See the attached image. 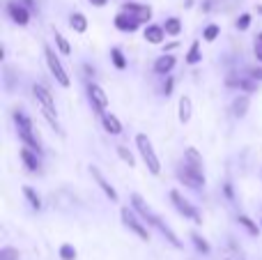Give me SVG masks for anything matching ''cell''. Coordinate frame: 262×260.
<instances>
[{
    "label": "cell",
    "mask_w": 262,
    "mask_h": 260,
    "mask_svg": "<svg viewBox=\"0 0 262 260\" xmlns=\"http://www.w3.org/2000/svg\"><path fill=\"white\" fill-rule=\"evenodd\" d=\"M124 14H129V16H134L138 23H147L149 18H152V7L149 5H136V3H124L122 7Z\"/></svg>",
    "instance_id": "30bf717a"
},
{
    "label": "cell",
    "mask_w": 262,
    "mask_h": 260,
    "mask_svg": "<svg viewBox=\"0 0 262 260\" xmlns=\"http://www.w3.org/2000/svg\"><path fill=\"white\" fill-rule=\"evenodd\" d=\"M23 196H26V201L30 203L32 210H41V198L32 187H23Z\"/></svg>",
    "instance_id": "cb8c5ba5"
},
{
    "label": "cell",
    "mask_w": 262,
    "mask_h": 260,
    "mask_svg": "<svg viewBox=\"0 0 262 260\" xmlns=\"http://www.w3.org/2000/svg\"><path fill=\"white\" fill-rule=\"evenodd\" d=\"M101 122H104V129L111 134V136H120V134H122V122H120L118 115L104 113L101 115Z\"/></svg>",
    "instance_id": "9a60e30c"
},
{
    "label": "cell",
    "mask_w": 262,
    "mask_h": 260,
    "mask_svg": "<svg viewBox=\"0 0 262 260\" xmlns=\"http://www.w3.org/2000/svg\"><path fill=\"white\" fill-rule=\"evenodd\" d=\"M251 78H253V81H262V67L251 69Z\"/></svg>",
    "instance_id": "d590c367"
},
{
    "label": "cell",
    "mask_w": 262,
    "mask_h": 260,
    "mask_svg": "<svg viewBox=\"0 0 262 260\" xmlns=\"http://www.w3.org/2000/svg\"><path fill=\"white\" fill-rule=\"evenodd\" d=\"M44 60H46V67H49V72L53 74V78H55V83H58V85H62V88H69V85H72L67 69L62 67V62H60L58 53H55L51 46H44Z\"/></svg>",
    "instance_id": "277c9868"
},
{
    "label": "cell",
    "mask_w": 262,
    "mask_h": 260,
    "mask_svg": "<svg viewBox=\"0 0 262 260\" xmlns=\"http://www.w3.org/2000/svg\"><path fill=\"white\" fill-rule=\"evenodd\" d=\"M163 30H166V35H170V37H177L182 32V21L180 18H166V23H163Z\"/></svg>",
    "instance_id": "d4e9b609"
},
{
    "label": "cell",
    "mask_w": 262,
    "mask_h": 260,
    "mask_svg": "<svg viewBox=\"0 0 262 260\" xmlns=\"http://www.w3.org/2000/svg\"><path fill=\"white\" fill-rule=\"evenodd\" d=\"M136 147H138V152H140V157H143L149 173L152 175L161 173V161H159V155H157V150H154L147 134H136Z\"/></svg>",
    "instance_id": "3957f363"
},
{
    "label": "cell",
    "mask_w": 262,
    "mask_h": 260,
    "mask_svg": "<svg viewBox=\"0 0 262 260\" xmlns=\"http://www.w3.org/2000/svg\"><path fill=\"white\" fill-rule=\"evenodd\" d=\"M76 247L74 244H62L60 247V260H76Z\"/></svg>",
    "instance_id": "4dcf8cb0"
},
{
    "label": "cell",
    "mask_w": 262,
    "mask_h": 260,
    "mask_svg": "<svg viewBox=\"0 0 262 260\" xmlns=\"http://www.w3.org/2000/svg\"><path fill=\"white\" fill-rule=\"evenodd\" d=\"M170 201H172V205L177 207V212H180V214L184 216V219H191L193 224H198V226L203 224V216H200L198 207L191 205V203L186 201V198L182 196L180 191H177V189H172V191H170Z\"/></svg>",
    "instance_id": "52a82bcc"
},
{
    "label": "cell",
    "mask_w": 262,
    "mask_h": 260,
    "mask_svg": "<svg viewBox=\"0 0 262 260\" xmlns=\"http://www.w3.org/2000/svg\"><path fill=\"white\" fill-rule=\"evenodd\" d=\"M177 178H180L189 189H195V191H203L205 182H207L203 168H195V166H189V164H182L180 168H177Z\"/></svg>",
    "instance_id": "5b68a950"
},
{
    "label": "cell",
    "mask_w": 262,
    "mask_h": 260,
    "mask_svg": "<svg viewBox=\"0 0 262 260\" xmlns=\"http://www.w3.org/2000/svg\"><path fill=\"white\" fill-rule=\"evenodd\" d=\"M90 3H92V5H95V7H104V5H106V3H108V0H90Z\"/></svg>",
    "instance_id": "f35d334b"
},
{
    "label": "cell",
    "mask_w": 262,
    "mask_h": 260,
    "mask_svg": "<svg viewBox=\"0 0 262 260\" xmlns=\"http://www.w3.org/2000/svg\"><path fill=\"white\" fill-rule=\"evenodd\" d=\"M90 175L97 180L99 189L106 193V198H108L111 203H118V201H120V196H118V191H115V187H113V184H108V180L104 178V173H101V170L97 168V166H90Z\"/></svg>",
    "instance_id": "9c48e42d"
},
{
    "label": "cell",
    "mask_w": 262,
    "mask_h": 260,
    "mask_svg": "<svg viewBox=\"0 0 262 260\" xmlns=\"http://www.w3.org/2000/svg\"><path fill=\"white\" fill-rule=\"evenodd\" d=\"M226 260H230V258H226Z\"/></svg>",
    "instance_id": "7bdbcfd3"
},
{
    "label": "cell",
    "mask_w": 262,
    "mask_h": 260,
    "mask_svg": "<svg viewBox=\"0 0 262 260\" xmlns=\"http://www.w3.org/2000/svg\"><path fill=\"white\" fill-rule=\"evenodd\" d=\"M191 240H193L195 249H198L200 253H209V244H207V240H205L200 233H191Z\"/></svg>",
    "instance_id": "f546056e"
},
{
    "label": "cell",
    "mask_w": 262,
    "mask_h": 260,
    "mask_svg": "<svg viewBox=\"0 0 262 260\" xmlns=\"http://www.w3.org/2000/svg\"><path fill=\"white\" fill-rule=\"evenodd\" d=\"M184 164L195 166V168H203V155H200L195 147H186L184 150Z\"/></svg>",
    "instance_id": "603a6c76"
},
{
    "label": "cell",
    "mask_w": 262,
    "mask_h": 260,
    "mask_svg": "<svg viewBox=\"0 0 262 260\" xmlns=\"http://www.w3.org/2000/svg\"><path fill=\"white\" fill-rule=\"evenodd\" d=\"M172 49H177V41H172V44L166 46V53H168V51H172Z\"/></svg>",
    "instance_id": "60d3db41"
},
{
    "label": "cell",
    "mask_w": 262,
    "mask_h": 260,
    "mask_svg": "<svg viewBox=\"0 0 262 260\" xmlns=\"http://www.w3.org/2000/svg\"><path fill=\"white\" fill-rule=\"evenodd\" d=\"M260 228H262V219H260Z\"/></svg>",
    "instance_id": "b9f144b4"
},
{
    "label": "cell",
    "mask_w": 262,
    "mask_h": 260,
    "mask_svg": "<svg viewBox=\"0 0 262 260\" xmlns=\"http://www.w3.org/2000/svg\"><path fill=\"white\" fill-rule=\"evenodd\" d=\"M12 118H14V124H16V134H18V138H21V143L28 147V150H32V152H37V155H41V141H39V136H37V132H35V124H32V120L28 118L23 111H14L12 113Z\"/></svg>",
    "instance_id": "7a4b0ae2"
},
{
    "label": "cell",
    "mask_w": 262,
    "mask_h": 260,
    "mask_svg": "<svg viewBox=\"0 0 262 260\" xmlns=\"http://www.w3.org/2000/svg\"><path fill=\"white\" fill-rule=\"evenodd\" d=\"M175 55H170V53H163V55H159L157 58V62H154V72L157 74H163V76H166V74H170L172 72V67H175Z\"/></svg>",
    "instance_id": "5bb4252c"
},
{
    "label": "cell",
    "mask_w": 262,
    "mask_h": 260,
    "mask_svg": "<svg viewBox=\"0 0 262 260\" xmlns=\"http://www.w3.org/2000/svg\"><path fill=\"white\" fill-rule=\"evenodd\" d=\"M143 35L149 44H161L163 37H166V30H163V26H152V23H149V26L145 28Z\"/></svg>",
    "instance_id": "e0dca14e"
},
{
    "label": "cell",
    "mask_w": 262,
    "mask_h": 260,
    "mask_svg": "<svg viewBox=\"0 0 262 260\" xmlns=\"http://www.w3.org/2000/svg\"><path fill=\"white\" fill-rule=\"evenodd\" d=\"M69 26H72V30L74 32H85L88 30V18H85V14H81V12H74L72 16H69Z\"/></svg>",
    "instance_id": "7402d4cb"
},
{
    "label": "cell",
    "mask_w": 262,
    "mask_h": 260,
    "mask_svg": "<svg viewBox=\"0 0 262 260\" xmlns=\"http://www.w3.org/2000/svg\"><path fill=\"white\" fill-rule=\"evenodd\" d=\"M53 37H55V46H58V51H60V53H62V55H69V53H72V46H69L67 37H64L62 32L53 30Z\"/></svg>",
    "instance_id": "4316f807"
},
{
    "label": "cell",
    "mask_w": 262,
    "mask_h": 260,
    "mask_svg": "<svg viewBox=\"0 0 262 260\" xmlns=\"http://www.w3.org/2000/svg\"><path fill=\"white\" fill-rule=\"evenodd\" d=\"M177 109H180V113H177V118H180V122H189L191 120V113H193V104H191V97L189 95H182L180 97V104H177Z\"/></svg>",
    "instance_id": "2e32d148"
},
{
    "label": "cell",
    "mask_w": 262,
    "mask_h": 260,
    "mask_svg": "<svg viewBox=\"0 0 262 260\" xmlns=\"http://www.w3.org/2000/svg\"><path fill=\"white\" fill-rule=\"evenodd\" d=\"M219 32H221V28L216 26V23H209L207 28H205V32H203V37H205V41H214L219 37Z\"/></svg>",
    "instance_id": "1f68e13d"
},
{
    "label": "cell",
    "mask_w": 262,
    "mask_h": 260,
    "mask_svg": "<svg viewBox=\"0 0 262 260\" xmlns=\"http://www.w3.org/2000/svg\"><path fill=\"white\" fill-rule=\"evenodd\" d=\"M32 95H35V99H37V106H44V109L55 111L53 92H51L44 83H35V85H32Z\"/></svg>",
    "instance_id": "8fae6325"
},
{
    "label": "cell",
    "mask_w": 262,
    "mask_h": 260,
    "mask_svg": "<svg viewBox=\"0 0 262 260\" xmlns=\"http://www.w3.org/2000/svg\"><path fill=\"white\" fill-rule=\"evenodd\" d=\"M131 210H134L136 214H138L147 226L157 228L159 233L166 237V242H170L175 249H182V247H184V244H182V240L175 235V230H172L170 226H168L159 214H154V210L147 205V203H145V198L140 196V193H131Z\"/></svg>",
    "instance_id": "6da1fadb"
},
{
    "label": "cell",
    "mask_w": 262,
    "mask_h": 260,
    "mask_svg": "<svg viewBox=\"0 0 262 260\" xmlns=\"http://www.w3.org/2000/svg\"><path fill=\"white\" fill-rule=\"evenodd\" d=\"M83 69H85V72H88V76H92V74H95V69H92L90 64H83Z\"/></svg>",
    "instance_id": "ab89813d"
},
{
    "label": "cell",
    "mask_w": 262,
    "mask_h": 260,
    "mask_svg": "<svg viewBox=\"0 0 262 260\" xmlns=\"http://www.w3.org/2000/svg\"><path fill=\"white\" fill-rule=\"evenodd\" d=\"M138 26H140V23L136 21L134 16L124 14V12H120L118 16H115V28H118V30H122V32H136V30H138Z\"/></svg>",
    "instance_id": "4fadbf2b"
},
{
    "label": "cell",
    "mask_w": 262,
    "mask_h": 260,
    "mask_svg": "<svg viewBox=\"0 0 262 260\" xmlns=\"http://www.w3.org/2000/svg\"><path fill=\"white\" fill-rule=\"evenodd\" d=\"M172 85H175V81H172V76L166 78V83H163V95H172Z\"/></svg>",
    "instance_id": "e575fe53"
},
{
    "label": "cell",
    "mask_w": 262,
    "mask_h": 260,
    "mask_svg": "<svg viewBox=\"0 0 262 260\" xmlns=\"http://www.w3.org/2000/svg\"><path fill=\"white\" fill-rule=\"evenodd\" d=\"M255 58L262 62V41H255Z\"/></svg>",
    "instance_id": "8d00e7d4"
},
{
    "label": "cell",
    "mask_w": 262,
    "mask_h": 260,
    "mask_svg": "<svg viewBox=\"0 0 262 260\" xmlns=\"http://www.w3.org/2000/svg\"><path fill=\"white\" fill-rule=\"evenodd\" d=\"M18 251L14 247H3L0 249V260H18Z\"/></svg>",
    "instance_id": "d6a6232c"
},
{
    "label": "cell",
    "mask_w": 262,
    "mask_h": 260,
    "mask_svg": "<svg viewBox=\"0 0 262 260\" xmlns=\"http://www.w3.org/2000/svg\"><path fill=\"white\" fill-rule=\"evenodd\" d=\"M249 106H251L249 95L235 97V101H232V115H235V118H244V115L249 113Z\"/></svg>",
    "instance_id": "ac0fdd59"
},
{
    "label": "cell",
    "mask_w": 262,
    "mask_h": 260,
    "mask_svg": "<svg viewBox=\"0 0 262 260\" xmlns=\"http://www.w3.org/2000/svg\"><path fill=\"white\" fill-rule=\"evenodd\" d=\"M120 216H122V224L127 226V228L136 235V237L143 240V242H149V230H147V226H145V221H140V216L136 214L134 210H129V207H122Z\"/></svg>",
    "instance_id": "8992f818"
},
{
    "label": "cell",
    "mask_w": 262,
    "mask_h": 260,
    "mask_svg": "<svg viewBox=\"0 0 262 260\" xmlns=\"http://www.w3.org/2000/svg\"><path fill=\"white\" fill-rule=\"evenodd\" d=\"M127 3H129V0H127Z\"/></svg>",
    "instance_id": "ee69618b"
},
{
    "label": "cell",
    "mask_w": 262,
    "mask_h": 260,
    "mask_svg": "<svg viewBox=\"0 0 262 260\" xmlns=\"http://www.w3.org/2000/svg\"><path fill=\"white\" fill-rule=\"evenodd\" d=\"M7 14H9V18H12L16 26H28V23H30V12H28L21 3H9L7 5Z\"/></svg>",
    "instance_id": "7c38bea8"
},
{
    "label": "cell",
    "mask_w": 262,
    "mask_h": 260,
    "mask_svg": "<svg viewBox=\"0 0 262 260\" xmlns=\"http://www.w3.org/2000/svg\"><path fill=\"white\" fill-rule=\"evenodd\" d=\"M115 150H118V157H120V159H122L124 164L129 166V168H134V166H136V159H134V155H131L127 147H124V145H118Z\"/></svg>",
    "instance_id": "f1b7e54d"
},
{
    "label": "cell",
    "mask_w": 262,
    "mask_h": 260,
    "mask_svg": "<svg viewBox=\"0 0 262 260\" xmlns=\"http://www.w3.org/2000/svg\"><path fill=\"white\" fill-rule=\"evenodd\" d=\"M226 196L230 198V201H235V193H232V184H226Z\"/></svg>",
    "instance_id": "74e56055"
},
{
    "label": "cell",
    "mask_w": 262,
    "mask_h": 260,
    "mask_svg": "<svg viewBox=\"0 0 262 260\" xmlns=\"http://www.w3.org/2000/svg\"><path fill=\"white\" fill-rule=\"evenodd\" d=\"M111 60H113L115 69H127V58H124L122 49H118V46H113V49H111Z\"/></svg>",
    "instance_id": "83f0119b"
},
{
    "label": "cell",
    "mask_w": 262,
    "mask_h": 260,
    "mask_svg": "<svg viewBox=\"0 0 262 260\" xmlns=\"http://www.w3.org/2000/svg\"><path fill=\"white\" fill-rule=\"evenodd\" d=\"M249 26H251V14H242L237 18V30H249Z\"/></svg>",
    "instance_id": "836d02e7"
},
{
    "label": "cell",
    "mask_w": 262,
    "mask_h": 260,
    "mask_svg": "<svg viewBox=\"0 0 262 260\" xmlns=\"http://www.w3.org/2000/svg\"><path fill=\"white\" fill-rule=\"evenodd\" d=\"M226 85L237 88V90H244V92H255V90H258L255 81H249V78H228Z\"/></svg>",
    "instance_id": "44dd1931"
},
{
    "label": "cell",
    "mask_w": 262,
    "mask_h": 260,
    "mask_svg": "<svg viewBox=\"0 0 262 260\" xmlns=\"http://www.w3.org/2000/svg\"><path fill=\"white\" fill-rule=\"evenodd\" d=\"M237 224H239L249 235H253V237H258V235L262 233V228L258 226V221H253L251 216H246V214H239V216H237Z\"/></svg>",
    "instance_id": "ffe728a7"
},
{
    "label": "cell",
    "mask_w": 262,
    "mask_h": 260,
    "mask_svg": "<svg viewBox=\"0 0 262 260\" xmlns=\"http://www.w3.org/2000/svg\"><path fill=\"white\" fill-rule=\"evenodd\" d=\"M203 62V53H200V41H193L189 49V53H186V64H198Z\"/></svg>",
    "instance_id": "484cf974"
},
{
    "label": "cell",
    "mask_w": 262,
    "mask_h": 260,
    "mask_svg": "<svg viewBox=\"0 0 262 260\" xmlns=\"http://www.w3.org/2000/svg\"><path fill=\"white\" fill-rule=\"evenodd\" d=\"M88 99H90V106H92V111H95L97 115L108 113L111 99H108V95H106V90L101 85L90 83V85H88Z\"/></svg>",
    "instance_id": "ba28073f"
},
{
    "label": "cell",
    "mask_w": 262,
    "mask_h": 260,
    "mask_svg": "<svg viewBox=\"0 0 262 260\" xmlns=\"http://www.w3.org/2000/svg\"><path fill=\"white\" fill-rule=\"evenodd\" d=\"M21 161L26 164V168L28 170H39V155L37 152H32V150H28V147H23L21 150Z\"/></svg>",
    "instance_id": "d6986e66"
}]
</instances>
